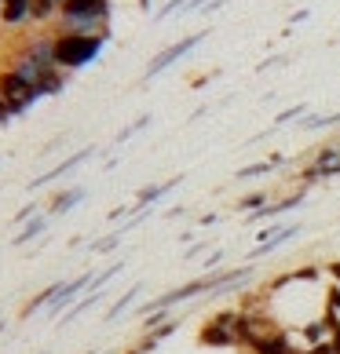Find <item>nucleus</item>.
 I'll use <instances>...</instances> for the list:
<instances>
[{"label": "nucleus", "instance_id": "20", "mask_svg": "<svg viewBox=\"0 0 340 354\" xmlns=\"http://www.w3.org/2000/svg\"><path fill=\"white\" fill-rule=\"evenodd\" d=\"M11 117H15V113H11V106L4 102V95H0V128H8V124H11Z\"/></svg>", "mask_w": 340, "mask_h": 354}, {"label": "nucleus", "instance_id": "3", "mask_svg": "<svg viewBox=\"0 0 340 354\" xmlns=\"http://www.w3.org/2000/svg\"><path fill=\"white\" fill-rule=\"evenodd\" d=\"M0 95H4V102L11 106V113L19 117V113H26L37 99H41V91H37V84L30 81V77H22L19 70L0 66Z\"/></svg>", "mask_w": 340, "mask_h": 354}, {"label": "nucleus", "instance_id": "7", "mask_svg": "<svg viewBox=\"0 0 340 354\" xmlns=\"http://www.w3.org/2000/svg\"><path fill=\"white\" fill-rule=\"evenodd\" d=\"M0 22L11 26V30L30 22V0H0Z\"/></svg>", "mask_w": 340, "mask_h": 354}, {"label": "nucleus", "instance_id": "16", "mask_svg": "<svg viewBox=\"0 0 340 354\" xmlns=\"http://www.w3.org/2000/svg\"><path fill=\"white\" fill-rule=\"evenodd\" d=\"M264 194H249V198H242L238 201V208H242V212H260V208H264Z\"/></svg>", "mask_w": 340, "mask_h": 354}, {"label": "nucleus", "instance_id": "4", "mask_svg": "<svg viewBox=\"0 0 340 354\" xmlns=\"http://www.w3.org/2000/svg\"><path fill=\"white\" fill-rule=\"evenodd\" d=\"M66 81H70V73L62 66H44L37 73V91H41V95H59V91L66 88Z\"/></svg>", "mask_w": 340, "mask_h": 354}, {"label": "nucleus", "instance_id": "23", "mask_svg": "<svg viewBox=\"0 0 340 354\" xmlns=\"http://www.w3.org/2000/svg\"><path fill=\"white\" fill-rule=\"evenodd\" d=\"M289 354H307V351H296V347H293V351H289Z\"/></svg>", "mask_w": 340, "mask_h": 354}, {"label": "nucleus", "instance_id": "13", "mask_svg": "<svg viewBox=\"0 0 340 354\" xmlns=\"http://www.w3.org/2000/svg\"><path fill=\"white\" fill-rule=\"evenodd\" d=\"M44 227H48V216L44 212H37L30 223H26V227L15 234V238H11V245H26V241H33V238H41L44 234Z\"/></svg>", "mask_w": 340, "mask_h": 354}, {"label": "nucleus", "instance_id": "5", "mask_svg": "<svg viewBox=\"0 0 340 354\" xmlns=\"http://www.w3.org/2000/svg\"><path fill=\"white\" fill-rule=\"evenodd\" d=\"M59 288H62V281H51V285H44V288H41V292H37L33 299H26V304H22L19 318H33L37 310H48V307H51V299L59 296Z\"/></svg>", "mask_w": 340, "mask_h": 354}, {"label": "nucleus", "instance_id": "9", "mask_svg": "<svg viewBox=\"0 0 340 354\" xmlns=\"http://www.w3.org/2000/svg\"><path fill=\"white\" fill-rule=\"evenodd\" d=\"M194 44H198V37H187V41H179V44H172V48H165L161 55L150 62V70H147V73H150V77H154V73H161L165 66H172V62H176V59L183 55V51H190Z\"/></svg>", "mask_w": 340, "mask_h": 354}, {"label": "nucleus", "instance_id": "8", "mask_svg": "<svg viewBox=\"0 0 340 354\" xmlns=\"http://www.w3.org/2000/svg\"><path fill=\"white\" fill-rule=\"evenodd\" d=\"M84 157H88V150H77L73 157H66V161H59L55 168H51V172H44V176H37V179L30 183V190H41V187H48V183H51V179H59V176H66V172H70V168H77V165H81V161H84Z\"/></svg>", "mask_w": 340, "mask_h": 354}, {"label": "nucleus", "instance_id": "2", "mask_svg": "<svg viewBox=\"0 0 340 354\" xmlns=\"http://www.w3.org/2000/svg\"><path fill=\"white\" fill-rule=\"evenodd\" d=\"M110 22V0H62L59 30H84L99 33Z\"/></svg>", "mask_w": 340, "mask_h": 354}, {"label": "nucleus", "instance_id": "21", "mask_svg": "<svg viewBox=\"0 0 340 354\" xmlns=\"http://www.w3.org/2000/svg\"><path fill=\"white\" fill-rule=\"evenodd\" d=\"M307 354H337V351H333V344H315Z\"/></svg>", "mask_w": 340, "mask_h": 354}, {"label": "nucleus", "instance_id": "12", "mask_svg": "<svg viewBox=\"0 0 340 354\" xmlns=\"http://www.w3.org/2000/svg\"><path fill=\"white\" fill-rule=\"evenodd\" d=\"M62 0H30V22H51L59 19Z\"/></svg>", "mask_w": 340, "mask_h": 354}, {"label": "nucleus", "instance_id": "6", "mask_svg": "<svg viewBox=\"0 0 340 354\" xmlns=\"http://www.w3.org/2000/svg\"><path fill=\"white\" fill-rule=\"evenodd\" d=\"M81 198H84V190H81V187H70V190L51 194V201H48V208H44V216H66Z\"/></svg>", "mask_w": 340, "mask_h": 354}, {"label": "nucleus", "instance_id": "17", "mask_svg": "<svg viewBox=\"0 0 340 354\" xmlns=\"http://www.w3.org/2000/svg\"><path fill=\"white\" fill-rule=\"evenodd\" d=\"M117 241H121V230H114L110 238H102V241H96V252H110V248H114Z\"/></svg>", "mask_w": 340, "mask_h": 354}, {"label": "nucleus", "instance_id": "1", "mask_svg": "<svg viewBox=\"0 0 340 354\" xmlns=\"http://www.w3.org/2000/svg\"><path fill=\"white\" fill-rule=\"evenodd\" d=\"M110 30H99V33H84V30H55L51 33V59H55V66H62L66 73L88 66L91 59L102 51L107 44Z\"/></svg>", "mask_w": 340, "mask_h": 354}, {"label": "nucleus", "instance_id": "11", "mask_svg": "<svg viewBox=\"0 0 340 354\" xmlns=\"http://www.w3.org/2000/svg\"><path fill=\"white\" fill-rule=\"evenodd\" d=\"M202 344H205V347H231V344H238V339H234L231 329H224V325H216V322H208L205 329H202Z\"/></svg>", "mask_w": 340, "mask_h": 354}, {"label": "nucleus", "instance_id": "15", "mask_svg": "<svg viewBox=\"0 0 340 354\" xmlns=\"http://www.w3.org/2000/svg\"><path fill=\"white\" fill-rule=\"evenodd\" d=\"M136 296H139V288H128V292H125V296H121V299H117V304H114V307L107 310V322H114V318H117V314H121V310H125L128 304H132V299H136Z\"/></svg>", "mask_w": 340, "mask_h": 354}, {"label": "nucleus", "instance_id": "19", "mask_svg": "<svg viewBox=\"0 0 340 354\" xmlns=\"http://www.w3.org/2000/svg\"><path fill=\"white\" fill-rule=\"evenodd\" d=\"M33 216H37V201H30V205H26V208H19V216L11 219V223H15V227H19V223H26V219H33Z\"/></svg>", "mask_w": 340, "mask_h": 354}, {"label": "nucleus", "instance_id": "10", "mask_svg": "<svg viewBox=\"0 0 340 354\" xmlns=\"http://www.w3.org/2000/svg\"><path fill=\"white\" fill-rule=\"evenodd\" d=\"M256 354H289V336L285 333H271V336H256L253 344H249Z\"/></svg>", "mask_w": 340, "mask_h": 354}, {"label": "nucleus", "instance_id": "14", "mask_svg": "<svg viewBox=\"0 0 340 354\" xmlns=\"http://www.w3.org/2000/svg\"><path fill=\"white\" fill-rule=\"evenodd\" d=\"M176 183H179V179H172V183H158V187H147V190H139V198L132 201V208H136V212H143V208H147L154 198H165V194L172 190Z\"/></svg>", "mask_w": 340, "mask_h": 354}, {"label": "nucleus", "instance_id": "22", "mask_svg": "<svg viewBox=\"0 0 340 354\" xmlns=\"http://www.w3.org/2000/svg\"><path fill=\"white\" fill-rule=\"evenodd\" d=\"M330 270H333V278H340V263H333Z\"/></svg>", "mask_w": 340, "mask_h": 354}, {"label": "nucleus", "instance_id": "18", "mask_svg": "<svg viewBox=\"0 0 340 354\" xmlns=\"http://www.w3.org/2000/svg\"><path fill=\"white\" fill-rule=\"evenodd\" d=\"M267 168L271 165H249V168H242V172H238V179H256V176H264Z\"/></svg>", "mask_w": 340, "mask_h": 354}]
</instances>
